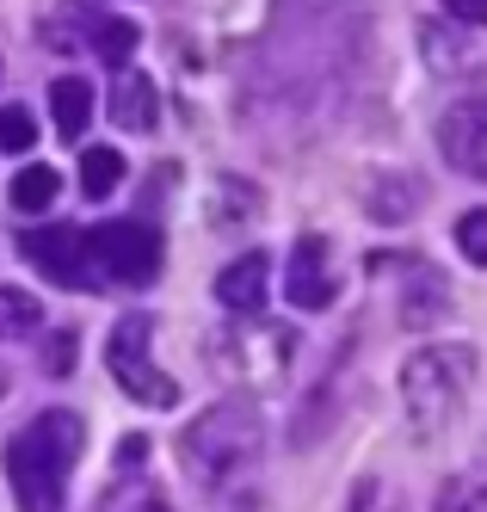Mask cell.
<instances>
[{"label":"cell","mask_w":487,"mask_h":512,"mask_svg":"<svg viewBox=\"0 0 487 512\" xmlns=\"http://www.w3.org/2000/svg\"><path fill=\"white\" fill-rule=\"evenodd\" d=\"M87 451V420L68 414V408H50L25 420L13 438H7V482H13V500L19 512H62L68 500V475Z\"/></svg>","instance_id":"obj_1"},{"label":"cell","mask_w":487,"mask_h":512,"mask_svg":"<svg viewBox=\"0 0 487 512\" xmlns=\"http://www.w3.org/2000/svg\"><path fill=\"white\" fill-rule=\"evenodd\" d=\"M259 445H266V432H259L253 401H216V408H204L179 432V457L198 475V488H210V494L241 482V475L259 463Z\"/></svg>","instance_id":"obj_2"},{"label":"cell","mask_w":487,"mask_h":512,"mask_svg":"<svg viewBox=\"0 0 487 512\" xmlns=\"http://www.w3.org/2000/svg\"><path fill=\"white\" fill-rule=\"evenodd\" d=\"M475 371H481L475 346H420L414 358L401 364L407 420H414L426 438L444 432V426L463 414V401H469V389H475Z\"/></svg>","instance_id":"obj_3"},{"label":"cell","mask_w":487,"mask_h":512,"mask_svg":"<svg viewBox=\"0 0 487 512\" xmlns=\"http://www.w3.org/2000/svg\"><path fill=\"white\" fill-rule=\"evenodd\" d=\"M105 371L118 377V389L142 408H173L179 383L155 364V315H124L105 340Z\"/></svg>","instance_id":"obj_4"},{"label":"cell","mask_w":487,"mask_h":512,"mask_svg":"<svg viewBox=\"0 0 487 512\" xmlns=\"http://www.w3.org/2000/svg\"><path fill=\"white\" fill-rule=\"evenodd\" d=\"M87 272H93V284H136V290L155 284L161 278V229L136 223V216L87 229Z\"/></svg>","instance_id":"obj_5"},{"label":"cell","mask_w":487,"mask_h":512,"mask_svg":"<svg viewBox=\"0 0 487 512\" xmlns=\"http://www.w3.org/2000/svg\"><path fill=\"white\" fill-rule=\"evenodd\" d=\"M210 364L235 383H266L290 364V327L272 321H241V327H222L210 340Z\"/></svg>","instance_id":"obj_6"},{"label":"cell","mask_w":487,"mask_h":512,"mask_svg":"<svg viewBox=\"0 0 487 512\" xmlns=\"http://www.w3.org/2000/svg\"><path fill=\"white\" fill-rule=\"evenodd\" d=\"M19 253L44 272L56 278L62 290H87L93 272H87V229H74V223H50V229H25L19 235Z\"/></svg>","instance_id":"obj_7"},{"label":"cell","mask_w":487,"mask_h":512,"mask_svg":"<svg viewBox=\"0 0 487 512\" xmlns=\"http://www.w3.org/2000/svg\"><path fill=\"white\" fill-rule=\"evenodd\" d=\"M438 149H444V161H451L457 173L487 179V87L463 93L451 112L438 118Z\"/></svg>","instance_id":"obj_8"},{"label":"cell","mask_w":487,"mask_h":512,"mask_svg":"<svg viewBox=\"0 0 487 512\" xmlns=\"http://www.w3.org/2000/svg\"><path fill=\"white\" fill-rule=\"evenodd\" d=\"M333 290H340V278H333V247L327 235H296L290 247V266H284V297L296 309H327L333 303Z\"/></svg>","instance_id":"obj_9"},{"label":"cell","mask_w":487,"mask_h":512,"mask_svg":"<svg viewBox=\"0 0 487 512\" xmlns=\"http://www.w3.org/2000/svg\"><path fill=\"white\" fill-rule=\"evenodd\" d=\"M272 297V260L266 253H241V260H229L216 272V303L235 309V315H259Z\"/></svg>","instance_id":"obj_10"},{"label":"cell","mask_w":487,"mask_h":512,"mask_svg":"<svg viewBox=\"0 0 487 512\" xmlns=\"http://www.w3.org/2000/svg\"><path fill=\"white\" fill-rule=\"evenodd\" d=\"M111 118H118V130H155L161 124V93L148 75H124L118 87H111Z\"/></svg>","instance_id":"obj_11"},{"label":"cell","mask_w":487,"mask_h":512,"mask_svg":"<svg viewBox=\"0 0 487 512\" xmlns=\"http://www.w3.org/2000/svg\"><path fill=\"white\" fill-rule=\"evenodd\" d=\"M50 118H56V136L62 142H81L87 136V118H93V87L74 81V75L50 81Z\"/></svg>","instance_id":"obj_12"},{"label":"cell","mask_w":487,"mask_h":512,"mask_svg":"<svg viewBox=\"0 0 487 512\" xmlns=\"http://www.w3.org/2000/svg\"><path fill=\"white\" fill-rule=\"evenodd\" d=\"M81 25H87V38H81V44H93L99 62H111V68H124V62H130V50H136V25H130V19H111V13L81 7Z\"/></svg>","instance_id":"obj_13"},{"label":"cell","mask_w":487,"mask_h":512,"mask_svg":"<svg viewBox=\"0 0 487 512\" xmlns=\"http://www.w3.org/2000/svg\"><path fill=\"white\" fill-rule=\"evenodd\" d=\"M99 512H173L167 500H161V488L148 482V475H118V482L105 488V500H99Z\"/></svg>","instance_id":"obj_14"},{"label":"cell","mask_w":487,"mask_h":512,"mask_svg":"<svg viewBox=\"0 0 487 512\" xmlns=\"http://www.w3.org/2000/svg\"><path fill=\"white\" fill-rule=\"evenodd\" d=\"M118 186H124V155L118 149H81V192L93 204H105Z\"/></svg>","instance_id":"obj_15"},{"label":"cell","mask_w":487,"mask_h":512,"mask_svg":"<svg viewBox=\"0 0 487 512\" xmlns=\"http://www.w3.org/2000/svg\"><path fill=\"white\" fill-rule=\"evenodd\" d=\"M414 204H420V179L414 173H389V179L370 186V216H383V223H401Z\"/></svg>","instance_id":"obj_16"},{"label":"cell","mask_w":487,"mask_h":512,"mask_svg":"<svg viewBox=\"0 0 487 512\" xmlns=\"http://www.w3.org/2000/svg\"><path fill=\"white\" fill-rule=\"evenodd\" d=\"M56 192H62V179H56V167H19L13 173V204L25 210V216H37V210H50L56 204Z\"/></svg>","instance_id":"obj_17"},{"label":"cell","mask_w":487,"mask_h":512,"mask_svg":"<svg viewBox=\"0 0 487 512\" xmlns=\"http://www.w3.org/2000/svg\"><path fill=\"white\" fill-rule=\"evenodd\" d=\"M37 321H44L37 297H25V290H0V340H25V334H37Z\"/></svg>","instance_id":"obj_18"},{"label":"cell","mask_w":487,"mask_h":512,"mask_svg":"<svg viewBox=\"0 0 487 512\" xmlns=\"http://www.w3.org/2000/svg\"><path fill=\"white\" fill-rule=\"evenodd\" d=\"M346 512H401V488L389 475H358V488L346 494Z\"/></svg>","instance_id":"obj_19"},{"label":"cell","mask_w":487,"mask_h":512,"mask_svg":"<svg viewBox=\"0 0 487 512\" xmlns=\"http://www.w3.org/2000/svg\"><path fill=\"white\" fill-rule=\"evenodd\" d=\"M432 512H487V475H451Z\"/></svg>","instance_id":"obj_20"},{"label":"cell","mask_w":487,"mask_h":512,"mask_svg":"<svg viewBox=\"0 0 487 512\" xmlns=\"http://www.w3.org/2000/svg\"><path fill=\"white\" fill-rule=\"evenodd\" d=\"M426 309H432V315H444V309H451V297H444L438 272H420V278H414V297H407L401 321H407V327H426Z\"/></svg>","instance_id":"obj_21"},{"label":"cell","mask_w":487,"mask_h":512,"mask_svg":"<svg viewBox=\"0 0 487 512\" xmlns=\"http://www.w3.org/2000/svg\"><path fill=\"white\" fill-rule=\"evenodd\" d=\"M31 142H37L31 112H25V105H0V149H7V155H25Z\"/></svg>","instance_id":"obj_22"},{"label":"cell","mask_w":487,"mask_h":512,"mask_svg":"<svg viewBox=\"0 0 487 512\" xmlns=\"http://www.w3.org/2000/svg\"><path fill=\"white\" fill-rule=\"evenodd\" d=\"M457 247H463V260H469V266H487V204H481V210H463Z\"/></svg>","instance_id":"obj_23"},{"label":"cell","mask_w":487,"mask_h":512,"mask_svg":"<svg viewBox=\"0 0 487 512\" xmlns=\"http://www.w3.org/2000/svg\"><path fill=\"white\" fill-rule=\"evenodd\" d=\"M444 13H451L457 25H475V31H487V0H444Z\"/></svg>","instance_id":"obj_24"},{"label":"cell","mask_w":487,"mask_h":512,"mask_svg":"<svg viewBox=\"0 0 487 512\" xmlns=\"http://www.w3.org/2000/svg\"><path fill=\"white\" fill-rule=\"evenodd\" d=\"M68 352H74V334L62 327V334H56V346H50V371H56V377L68 371Z\"/></svg>","instance_id":"obj_25"},{"label":"cell","mask_w":487,"mask_h":512,"mask_svg":"<svg viewBox=\"0 0 487 512\" xmlns=\"http://www.w3.org/2000/svg\"><path fill=\"white\" fill-rule=\"evenodd\" d=\"M142 457H148V438H124V445H118V463L124 469H142Z\"/></svg>","instance_id":"obj_26"},{"label":"cell","mask_w":487,"mask_h":512,"mask_svg":"<svg viewBox=\"0 0 487 512\" xmlns=\"http://www.w3.org/2000/svg\"><path fill=\"white\" fill-rule=\"evenodd\" d=\"M0 395H7V371H0Z\"/></svg>","instance_id":"obj_27"}]
</instances>
